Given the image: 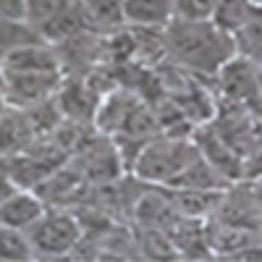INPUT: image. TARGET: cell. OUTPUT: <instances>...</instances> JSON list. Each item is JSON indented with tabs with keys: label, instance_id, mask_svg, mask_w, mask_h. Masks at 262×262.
I'll return each mask as SVG.
<instances>
[{
	"label": "cell",
	"instance_id": "cell-17",
	"mask_svg": "<svg viewBox=\"0 0 262 262\" xmlns=\"http://www.w3.org/2000/svg\"><path fill=\"white\" fill-rule=\"evenodd\" d=\"M3 21H29V0H0Z\"/></svg>",
	"mask_w": 262,
	"mask_h": 262
},
{
	"label": "cell",
	"instance_id": "cell-8",
	"mask_svg": "<svg viewBox=\"0 0 262 262\" xmlns=\"http://www.w3.org/2000/svg\"><path fill=\"white\" fill-rule=\"evenodd\" d=\"M50 205L34 189H16L0 200V223L11 228H32Z\"/></svg>",
	"mask_w": 262,
	"mask_h": 262
},
{
	"label": "cell",
	"instance_id": "cell-15",
	"mask_svg": "<svg viewBox=\"0 0 262 262\" xmlns=\"http://www.w3.org/2000/svg\"><path fill=\"white\" fill-rule=\"evenodd\" d=\"M76 3H81V0H29V24L39 29L42 24H48L50 18L69 11Z\"/></svg>",
	"mask_w": 262,
	"mask_h": 262
},
{
	"label": "cell",
	"instance_id": "cell-7",
	"mask_svg": "<svg viewBox=\"0 0 262 262\" xmlns=\"http://www.w3.org/2000/svg\"><path fill=\"white\" fill-rule=\"evenodd\" d=\"M58 105H60V113L66 121H74V123H84V126H92L95 128V116H97V107L100 100L95 92V84H86V81H60V90L55 95Z\"/></svg>",
	"mask_w": 262,
	"mask_h": 262
},
{
	"label": "cell",
	"instance_id": "cell-14",
	"mask_svg": "<svg viewBox=\"0 0 262 262\" xmlns=\"http://www.w3.org/2000/svg\"><path fill=\"white\" fill-rule=\"evenodd\" d=\"M254 6H257V3H252V0H221V3H217V8H215L212 21H215L221 29H226L228 34H233V32L252 16Z\"/></svg>",
	"mask_w": 262,
	"mask_h": 262
},
{
	"label": "cell",
	"instance_id": "cell-11",
	"mask_svg": "<svg viewBox=\"0 0 262 262\" xmlns=\"http://www.w3.org/2000/svg\"><path fill=\"white\" fill-rule=\"evenodd\" d=\"M223 191H212V189H168L176 212L189 215V217H200V221L212 217L217 210H221Z\"/></svg>",
	"mask_w": 262,
	"mask_h": 262
},
{
	"label": "cell",
	"instance_id": "cell-2",
	"mask_svg": "<svg viewBox=\"0 0 262 262\" xmlns=\"http://www.w3.org/2000/svg\"><path fill=\"white\" fill-rule=\"evenodd\" d=\"M196 155H200V147L186 142L184 137H155L139 149L131 170L137 181L147 186H170Z\"/></svg>",
	"mask_w": 262,
	"mask_h": 262
},
{
	"label": "cell",
	"instance_id": "cell-12",
	"mask_svg": "<svg viewBox=\"0 0 262 262\" xmlns=\"http://www.w3.org/2000/svg\"><path fill=\"white\" fill-rule=\"evenodd\" d=\"M86 13L97 34H111L126 27L123 0H86Z\"/></svg>",
	"mask_w": 262,
	"mask_h": 262
},
{
	"label": "cell",
	"instance_id": "cell-9",
	"mask_svg": "<svg viewBox=\"0 0 262 262\" xmlns=\"http://www.w3.org/2000/svg\"><path fill=\"white\" fill-rule=\"evenodd\" d=\"M63 58L50 42H34L27 48L3 53V71H60Z\"/></svg>",
	"mask_w": 262,
	"mask_h": 262
},
{
	"label": "cell",
	"instance_id": "cell-4",
	"mask_svg": "<svg viewBox=\"0 0 262 262\" xmlns=\"http://www.w3.org/2000/svg\"><path fill=\"white\" fill-rule=\"evenodd\" d=\"M60 71H3V100L11 107H34L60 90Z\"/></svg>",
	"mask_w": 262,
	"mask_h": 262
},
{
	"label": "cell",
	"instance_id": "cell-1",
	"mask_svg": "<svg viewBox=\"0 0 262 262\" xmlns=\"http://www.w3.org/2000/svg\"><path fill=\"white\" fill-rule=\"evenodd\" d=\"M163 42L165 53L181 69H189L194 74L217 76V71L236 55L233 37L217 27L215 21L173 18L163 29Z\"/></svg>",
	"mask_w": 262,
	"mask_h": 262
},
{
	"label": "cell",
	"instance_id": "cell-3",
	"mask_svg": "<svg viewBox=\"0 0 262 262\" xmlns=\"http://www.w3.org/2000/svg\"><path fill=\"white\" fill-rule=\"evenodd\" d=\"M32 236V244L37 252V259H63L74 257L76 247L84 238V226L79 215L66 207H48L39 221L27 228Z\"/></svg>",
	"mask_w": 262,
	"mask_h": 262
},
{
	"label": "cell",
	"instance_id": "cell-13",
	"mask_svg": "<svg viewBox=\"0 0 262 262\" xmlns=\"http://www.w3.org/2000/svg\"><path fill=\"white\" fill-rule=\"evenodd\" d=\"M0 244H3V259H11V262H29V259H37L32 236H29V231H24V228L3 226V228H0Z\"/></svg>",
	"mask_w": 262,
	"mask_h": 262
},
{
	"label": "cell",
	"instance_id": "cell-6",
	"mask_svg": "<svg viewBox=\"0 0 262 262\" xmlns=\"http://www.w3.org/2000/svg\"><path fill=\"white\" fill-rule=\"evenodd\" d=\"M194 144L200 147L202 158L221 173L223 179L233 181H244V160L236 155V149L221 137V131L215 128V123L196 126L194 131Z\"/></svg>",
	"mask_w": 262,
	"mask_h": 262
},
{
	"label": "cell",
	"instance_id": "cell-5",
	"mask_svg": "<svg viewBox=\"0 0 262 262\" xmlns=\"http://www.w3.org/2000/svg\"><path fill=\"white\" fill-rule=\"evenodd\" d=\"M121 163L123 160H121V152H118L116 142L97 139L95 134L71 155V165L90 184H111V181H116Z\"/></svg>",
	"mask_w": 262,
	"mask_h": 262
},
{
	"label": "cell",
	"instance_id": "cell-16",
	"mask_svg": "<svg viewBox=\"0 0 262 262\" xmlns=\"http://www.w3.org/2000/svg\"><path fill=\"white\" fill-rule=\"evenodd\" d=\"M217 3H221V0H173V8H176V18L212 21Z\"/></svg>",
	"mask_w": 262,
	"mask_h": 262
},
{
	"label": "cell",
	"instance_id": "cell-10",
	"mask_svg": "<svg viewBox=\"0 0 262 262\" xmlns=\"http://www.w3.org/2000/svg\"><path fill=\"white\" fill-rule=\"evenodd\" d=\"M176 18L173 0H123V21L131 29L163 32Z\"/></svg>",
	"mask_w": 262,
	"mask_h": 262
}]
</instances>
